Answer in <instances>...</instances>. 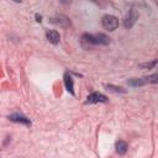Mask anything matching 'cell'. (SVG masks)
Here are the masks:
<instances>
[{
  "instance_id": "obj_14",
  "label": "cell",
  "mask_w": 158,
  "mask_h": 158,
  "mask_svg": "<svg viewBox=\"0 0 158 158\" xmlns=\"http://www.w3.org/2000/svg\"><path fill=\"white\" fill-rule=\"evenodd\" d=\"M59 1H60L62 4H70L73 0H59Z\"/></svg>"
},
{
  "instance_id": "obj_12",
  "label": "cell",
  "mask_w": 158,
  "mask_h": 158,
  "mask_svg": "<svg viewBox=\"0 0 158 158\" xmlns=\"http://www.w3.org/2000/svg\"><path fill=\"white\" fill-rule=\"evenodd\" d=\"M157 63H158V59H156V60H153V62H151V63H142V64H139V67H142V68H147V69H151V68H153Z\"/></svg>"
},
{
  "instance_id": "obj_13",
  "label": "cell",
  "mask_w": 158,
  "mask_h": 158,
  "mask_svg": "<svg viewBox=\"0 0 158 158\" xmlns=\"http://www.w3.org/2000/svg\"><path fill=\"white\" fill-rule=\"evenodd\" d=\"M107 88L110 89V90H114V91H120V93H123L125 90H122V88H117V86H112V85H107Z\"/></svg>"
},
{
  "instance_id": "obj_15",
  "label": "cell",
  "mask_w": 158,
  "mask_h": 158,
  "mask_svg": "<svg viewBox=\"0 0 158 158\" xmlns=\"http://www.w3.org/2000/svg\"><path fill=\"white\" fill-rule=\"evenodd\" d=\"M36 19H37V20H36L37 22H41V19H42V17H41V16H38V15H36Z\"/></svg>"
},
{
  "instance_id": "obj_2",
  "label": "cell",
  "mask_w": 158,
  "mask_h": 158,
  "mask_svg": "<svg viewBox=\"0 0 158 158\" xmlns=\"http://www.w3.org/2000/svg\"><path fill=\"white\" fill-rule=\"evenodd\" d=\"M101 23H102L104 28H106L109 31H115L118 27V20L114 15H105L101 19Z\"/></svg>"
},
{
  "instance_id": "obj_8",
  "label": "cell",
  "mask_w": 158,
  "mask_h": 158,
  "mask_svg": "<svg viewBox=\"0 0 158 158\" xmlns=\"http://www.w3.org/2000/svg\"><path fill=\"white\" fill-rule=\"evenodd\" d=\"M64 84H65V89H67L72 95H74V84H73V79H72V77H70L68 73L64 74Z\"/></svg>"
},
{
  "instance_id": "obj_5",
  "label": "cell",
  "mask_w": 158,
  "mask_h": 158,
  "mask_svg": "<svg viewBox=\"0 0 158 158\" xmlns=\"http://www.w3.org/2000/svg\"><path fill=\"white\" fill-rule=\"evenodd\" d=\"M9 118H10L11 121H14V122L23 123V125H27V126H30V125H31L30 118H27V117H26V116H23L22 114H11V115L9 116Z\"/></svg>"
},
{
  "instance_id": "obj_10",
  "label": "cell",
  "mask_w": 158,
  "mask_h": 158,
  "mask_svg": "<svg viewBox=\"0 0 158 158\" xmlns=\"http://www.w3.org/2000/svg\"><path fill=\"white\" fill-rule=\"evenodd\" d=\"M143 81H144V84H151V83L157 84L158 83V73L148 75V77H143Z\"/></svg>"
},
{
  "instance_id": "obj_11",
  "label": "cell",
  "mask_w": 158,
  "mask_h": 158,
  "mask_svg": "<svg viewBox=\"0 0 158 158\" xmlns=\"http://www.w3.org/2000/svg\"><path fill=\"white\" fill-rule=\"evenodd\" d=\"M127 84L130 86H141V85H144V81H143V78H139V79H130L127 81Z\"/></svg>"
},
{
  "instance_id": "obj_17",
  "label": "cell",
  "mask_w": 158,
  "mask_h": 158,
  "mask_svg": "<svg viewBox=\"0 0 158 158\" xmlns=\"http://www.w3.org/2000/svg\"><path fill=\"white\" fill-rule=\"evenodd\" d=\"M14 1H16V2H21V0H14Z\"/></svg>"
},
{
  "instance_id": "obj_4",
  "label": "cell",
  "mask_w": 158,
  "mask_h": 158,
  "mask_svg": "<svg viewBox=\"0 0 158 158\" xmlns=\"http://www.w3.org/2000/svg\"><path fill=\"white\" fill-rule=\"evenodd\" d=\"M106 101H107V98L100 93H93L86 99V104H96V102H106Z\"/></svg>"
},
{
  "instance_id": "obj_6",
  "label": "cell",
  "mask_w": 158,
  "mask_h": 158,
  "mask_svg": "<svg viewBox=\"0 0 158 158\" xmlns=\"http://www.w3.org/2000/svg\"><path fill=\"white\" fill-rule=\"evenodd\" d=\"M51 22L54 23V25H58V26H62V27H67L69 25V19L65 17V16H57V17H53L51 19Z\"/></svg>"
},
{
  "instance_id": "obj_9",
  "label": "cell",
  "mask_w": 158,
  "mask_h": 158,
  "mask_svg": "<svg viewBox=\"0 0 158 158\" xmlns=\"http://www.w3.org/2000/svg\"><path fill=\"white\" fill-rule=\"evenodd\" d=\"M115 147H116V152L118 154H125L127 152V148H128L127 147V143L125 141H121V139L116 142V146Z\"/></svg>"
},
{
  "instance_id": "obj_3",
  "label": "cell",
  "mask_w": 158,
  "mask_h": 158,
  "mask_svg": "<svg viewBox=\"0 0 158 158\" xmlns=\"http://www.w3.org/2000/svg\"><path fill=\"white\" fill-rule=\"evenodd\" d=\"M137 19H138V12H137V10H136L135 7H131L130 11H128V14L126 15V17H125V20H123V26H125L126 28H131V27L136 23Z\"/></svg>"
},
{
  "instance_id": "obj_1",
  "label": "cell",
  "mask_w": 158,
  "mask_h": 158,
  "mask_svg": "<svg viewBox=\"0 0 158 158\" xmlns=\"http://www.w3.org/2000/svg\"><path fill=\"white\" fill-rule=\"evenodd\" d=\"M83 42H86L89 44H102V46H106V44L110 43V38L104 33H99V35L85 33V35H83Z\"/></svg>"
},
{
  "instance_id": "obj_16",
  "label": "cell",
  "mask_w": 158,
  "mask_h": 158,
  "mask_svg": "<svg viewBox=\"0 0 158 158\" xmlns=\"http://www.w3.org/2000/svg\"><path fill=\"white\" fill-rule=\"evenodd\" d=\"M91 1H94V2H99L100 0H91Z\"/></svg>"
},
{
  "instance_id": "obj_7",
  "label": "cell",
  "mask_w": 158,
  "mask_h": 158,
  "mask_svg": "<svg viewBox=\"0 0 158 158\" xmlns=\"http://www.w3.org/2000/svg\"><path fill=\"white\" fill-rule=\"evenodd\" d=\"M47 40H48L51 43L57 44V43L59 42V40H60V36H59V33H58L56 30H51V31L47 32Z\"/></svg>"
}]
</instances>
